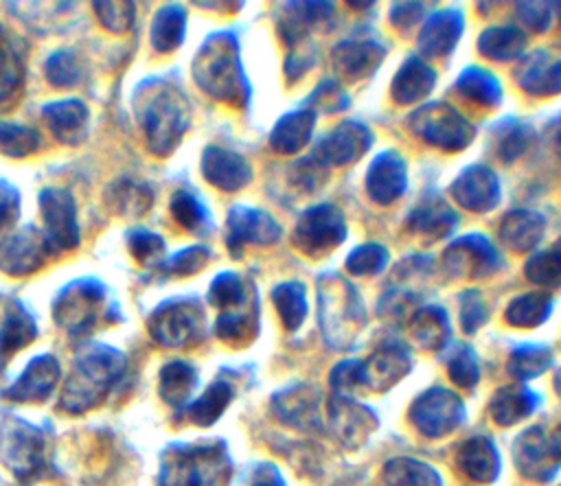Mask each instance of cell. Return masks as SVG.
I'll list each match as a JSON object with an SVG mask.
<instances>
[{"label":"cell","mask_w":561,"mask_h":486,"mask_svg":"<svg viewBox=\"0 0 561 486\" xmlns=\"http://www.w3.org/2000/svg\"><path fill=\"white\" fill-rule=\"evenodd\" d=\"M123 372L125 355L121 350L107 344H85L75 355L72 370L59 396V407L68 414H83L101 405Z\"/></svg>","instance_id":"1"},{"label":"cell","mask_w":561,"mask_h":486,"mask_svg":"<svg viewBox=\"0 0 561 486\" xmlns=\"http://www.w3.org/2000/svg\"><path fill=\"white\" fill-rule=\"evenodd\" d=\"M134 107L149 151L169 155L191 120L186 96L173 83L147 81L138 88Z\"/></svg>","instance_id":"2"},{"label":"cell","mask_w":561,"mask_h":486,"mask_svg":"<svg viewBox=\"0 0 561 486\" xmlns=\"http://www.w3.org/2000/svg\"><path fill=\"white\" fill-rule=\"evenodd\" d=\"M232 473L221 440L169 444L160 455L158 486H228Z\"/></svg>","instance_id":"3"},{"label":"cell","mask_w":561,"mask_h":486,"mask_svg":"<svg viewBox=\"0 0 561 486\" xmlns=\"http://www.w3.org/2000/svg\"><path fill=\"white\" fill-rule=\"evenodd\" d=\"M193 77L215 99L230 103H243L248 99L237 42L230 33H215L206 39L193 61Z\"/></svg>","instance_id":"4"},{"label":"cell","mask_w":561,"mask_h":486,"mask_svg":"<svg viewBox=\"0 0 561 486\" xmlns=\"http://www.w3.org/2000/svg\"><path fill=\"white\" fill-rule=\"evenodd\" d=\"M0 464L22 484L39 479L46 468V436L33 423L7 414L0 420Z\"/></svg>","instance_id":"5"},{"label":"cell","mask_w":561,"mask_h":486,"mask_svg":"<svg viewBox=\"0 0 561 486\" xmlns=\"http://www.w3.org/2000/svg\"><path fill=\"white\" fill-rule=\"evenodd\" d=\"M322 333L331 346H348L364 324V311L357 293L337 276H329L320 287Z\"/></svg>","instance_id":"6"},{"label":"cell","mask_w":561,"mask_h":486,"mask_svg":"<svg viewBox=\"0 0 561 486\" xmlns=\"http://www.w3.org/2000/svg\"><path fill=\"white\" fill-rule=\"evenodd\" d=\"M105 313V287L96 280H77L68 285L53 304V315L68 335L79 337L96 326Z\"/></svg>","instance_id":"7"},{"label":"cell","mask_w":561,"mask_h":486,"mask_svg":"<svg viewBox=\"0 0 561 486\" xmlns=\"http://www.w3.org/2000/svg\"><path fill=\"white\" fill-rule=\"evenodd\" d=\"M39 212L44 219V239L53 254L68 252L79 245L77 206L70 190L48 186L39 193Z\"/></svg>","instance_id":"8"},{"label":"cell","mask_w":561,"mask_h":486,"mask_svg":"<svg viewBox=\"0 0 561 486\" xmlns=\"http://www.w3.org/2000/svg\"><path fill=\"white\" fill-rule=\"evenodd\" d=\"M465 420L462 401L447 387H430L410 405V423L427 438H440Z\"/></svg>","instance_id":"9"},{"label":"cell","mask_w":561,"mask_h":486,"mask_svg":"<svg viewBox=\"0 0 561 486\" xmlns=\"http://www.w3.org/2000/svg\"><path fill=\"white\" fill-rule=\"evenodd\" d=\"M202 324L204 313L195 300H171L151 313L147 328L160 346L180 348L197 337Z\"/></svg>","instance_id":"10"},{"label":"cell","mask_w":561,"mask_h":486,"mask_svg":"<svg viewBox=\"0 0 561 486\" xmlns=\"http://www.w3.org/2000/svg\"><path fill=\"white\" fill-rule=\"evenodd\" d=\"M410 125L425 142L440 149L456 151L471 140L469 123L445 103H432L414 112Z\"/></svg>","instance_id":"11"},{"label":"cell","mask_w":561,"mask_h":486,"mask_svg":"<svg viewBox=\"0 0 561 486\" xmlns=\"http://www.w3.org/2000/svg\"><path fill=\"white\" fill-rule=\"evenodd\" d=\"M50 254L44 234L37 228L26 225L20 232L0 239V271L9 276H28L37 271Z\"/></svg>","instance_id":"12"},{"label":"cell","mask_w":561,"mask_h":486,"mask_svg":"<svg viewBox=\"0 0 561 486\" xmlns=\"http://www.w3.org/2000/svg\"><path fill=\"white\" fill-rule=\"evenodd\" d=\"M513 458L519 473L533 482H548L559 471V455L550 436L541 427H528L513 444Z\"/></svg>","instance_id":"13"},{"label":"cell","mask_w":561,"mask_h":486,"mask_svg":"<svg viewBox=\"0 0 561 486\" xmlns=\"http://www.w3.org/2000/svg\"><path fill=\"white\" fill-rule=\"evenodd\" d=\"M296 243L309 254H320L344 241V217L331 204L309 208L296 225Z\"/></svg>","instance_id":"14"},{"label":"cell","mask_w":561,"mask_h":486,"mask_svg":"<svg viewBox=\"0 0 561 486\" xmlns=\"http://www.w3.org/2000/svg\"><path fill=\"white\" fill-rule=\"evenodd\" d=\"M59 377L61 368L53 355L33 357L13 385L4 390V398L13 403H42L55 390Z\"/></svg>","instance_id":"15"},{"label":"cell","mask_w":561,"mask_h":486,"mask_svg":"<svg viewBox=\"0 0 561 486\" xmlns=\"http://www.w3.org/2000/svg\"><path fill=\"white\" fill-rule=\"evenodd\" d=\"M327 425L333 436L346 447H357L377 427L375 414L346 396H335L327 403Z\"/></svg>","instance_id":"16"},{"label":"cell","mask_w":561,"mask_h":486,"mask_svg":"<svg viewBox=\"0 0 561 486\" xmlns=\"http://www.w3.org/2000/svg\"><path fill=\"white\" fill-rule=\"evenodd\" d=\"M272 407L274 414L289 427L305 431L322 427V396L309 385H294L278 392Z\"/></svg>","instance_id":"17"},{"label":"cell","mask_w":561,"mask_h":486,"mask_svg":"<svg viewBox=\"0 0 561 486\" xmlns=\"http://www.w3.org/2000/svg\"><path fill=\"white\" fill-rule=\"evenodd\" d=\"M410 366L412 361L403 346H381L366 361H359V385L383 392L392 387L410 370Z\"/></svg>","instance_id":"18"},{"label":"cell","mask_w":561,"mask_h":486,"mask_svg":"<svg viewBox=\"0 0 561 486\" xmlns=\"http://www.w3.org/2000/svg\"><path fill=\"white\" fill-rule=\"evenodd\" d=\"M280 234L278 223L254 208H245V206H234L228 215V245L232 252H239L245 243H256V245H265L276 241V236Z\"/></svg>","instance_id":"19"},{"label":"cell","mask_w":561,"mask_h":486,"mask_svg":"<svg viewBox=\"0 0 561 486\" xmlns=\"http://www.w3.org/2000/svg\"><path fill=\"white\" fill-rule=\"evenodd\" d=\"M370 144V134L359 123H342L335 127L329 136L322 138L318 144V151L313 158L320 160V164H346L359 158Z\"/></svg>","instance_id":"20"},{"label":"cell","mask_w":561,"mask_h":486,"mask_svg":"<svg viewBox=\"0 0 561 486\" xmlns=\"http://www.w3.org/2000/svg\"><path fill=\"white\" fill-rule=\"evenodd\" d=\"M451 195L460 206L473 212H484L497 204L500 184L493 171H489L486 166H471L462 171L460 177L454 182Z\"/></svg>","instance_id":"21"},{"label":"cell","mask_w":561,"mask_h":486,"mask_svg":"<svg viewBox=\"0 0 561 486\" xmlns=\"http://www.w3.org/2000/svg\"><path fill=\"white\" fill-rule=\"evenodd\" d=\"M456 466L467 479L491 484L500 475V453L489 438L473 436L458 447Z\"/></svg>","instance_id":"22"},{"label":"cell","mask_w":561,"mask_h":486,"mask_svg":"<svg viewBox=\"0 0 561 486\" xmlns=\"http://www.w3.org/2000/svg\"><path fill=\"white\" fill-rule=\"evenodd\" d=\"M445 265L458 276H480L497 265V256L486 239L469 234L449 245L445 252Z\"/></svg>","instance_id":"23"},{"label":"cell","mask_w":561,"mask_h":486,"mask_svg":"<svg viewBox=\"0 0 561 486\" xmlns=\"http://www.w3.org/2000/svg\"><path fill=\"white\" fill-rule=\"evenodd\" d=\"M202 175L221 190H237L252 177L248 162L228 149L208 147L202 155Z\"/></svg>","instance_id":"24"},{"label":"cell","mask_w":561,"mask_h":486,"mask_svg":"<svg viewBox=\"0 0 561 486\" xmlns=\"http://www.w3.org/2000/svg\"><path fill=\"white\" fill-rule=\"evenodd\" d=\"M44 120L61 144H77L85 136L88 107L79 99L53 101L42 107Z\"/></svg>","instance_id":"25"},{"label":"cell","mask_w":561,"mask_h":486,"mask_svg":"<svg viewBox=\"0 0 561 486\" xmlns=\"http://www.w3.org/2000/svg\"><path fill=\"white\" fill-rule=\"evenodd\" d=\"M368 193L379 204H390L405 188V164L394 151L379 153L366 175Z\"/></svg>","instance_id":"26"},{"label":"cell","mask_w":561,"mask_h":486,"mask_svg":"<svg viewBox=\"0 0 561 486\" xmlns=\"http://www.w3.org/2000/svg\"><path fill=\"white\" fill-rule=\"evenodd\" d=\"M537 403H539V396L533 390L524 385H506L493 394L489 403V412L497 425L511 427L522 418L530 416L537 409Z\"/></svg>","instance_id":"27"},{"label":"cell","mask_w":561,"mask_h":486,"mask_svg":"<svg viewBox=\"0 0 561 486\" xmlns=\"http://www.w3.org/2000/svg\"><path fill=\"white\" fill-rule=\"evenodd\" d=\"M517 79L530 94H554L561 90V59L539 50L519 66Z\"/></svg>","instance_id":"28"},{"label":"cell","mask_w":561,"mask_h":486,"mask_svg":"<svg viewBox=\"0 0 561 486\" xmlns=\"http://www.w3.org/2000/svg\"><path fill=\"white\" fill-rule=\"evenodd\" d=\"M462 31V15L460 11L447 9L434 13L421 31L419 44L425 55H445L454 48L458 35Z\"/></svg>","instance_id":"29"},{"label":"cell","mask_w":561,"mask_h":486,"mask_svg":"<svg viewBox=\"0 0 561 486\" xmlns=\"http://www.w3.org/2000/svg\"><path fill=\"white\" fill-rule=\"evenodd\" d=\"M37 337V326L22 304H9L0 324V361H7L20 348Z\"/></svg>","instance_id":"30"},{"label":"cell","mask_w":561,"mask_h":486,"mask_svg":"<svg viewBox=\"0 0 561 486\" xmlns=\"http://www.w3.org/2000/svg\"><path fill=\"white\" fill-rule=\"evenodd\" d=\"M151 199H153L151 188L134 180L112 182L105 190V204L110 206V210L127 219L142 217L149 210Z\"/></svg>","instance_id":"31"},{"label":"cell","mask_w":561,"mask_h":486,"mask_svg":"<svg viewBox=\"0 0 561 486\" xmlns=\"http://www.w3.org/2000/svg\"><path fill=\"white\" fill-rule=\"evenodd\" d=\"M24 81V46L15 35L0 28V103L15 96Z\"/></svg>","instance_id":"32"},{"label":"cell","mask_w":561,"mask_h":486,"mask_svg":"<svg viewBox=\"0 0 561 486\" xmlns=\"http://www.w3.org/2000/svg\"><path fill=\"white\" fill-rule=\"evenodd\" d=\"M197 385V372L191 363L173 359L160 370L158 394L171 407H182Z\"/></svg>","instance_id":"33"},{"label":"cell","mask_w":561,"mask_h":486,"mask_svg":"<svg viewBox=\"0 0 561 486\" xmlns=\"http://www.w3.org/2000/svg\"><path fill=\"white\" fill-rule=\"evenodd\" d=\"M386 486H443L438 471L414 458L388 460L381 468Z\"/></svg>","instance_id":"34"},{"label":"cell","mask_w":561,"mask_h":486,"mask_svg":"<svg viewBox=\"0 0 561 486\" xmlns=\"http://www.w3.org/2000/svg\"><path fill=\"white\" fill-rule=\"evenodd\" d=\"M541 232H543V221L539 215L530 210H515L506 215L500 225L502 241L517 252L530 250L541 239Z\"/></svg>","instance_id":"35"},{"label":"cell","mask_w":561,"mask_h":486,"mask_svg":"<svg viewBox=\"0 0 561 486\" xmlns=\"http://www.w3.org/2000/svg\"><path fill=\"white\" fill-rule=\"evenodd\" d=\"M186 24V11L180 4L162 7L151 22V46L158 53H171L182 44Z\"/></svg>","instance_id":"36"},{"label":"cell","mask_w":561,"mask_h":486,"mask_svg":"<svg viewBox=\"0 0 561 486\" xmlns=\"http://www.w3.org/2000/svg\"><path fill=\"white\" fill-rule=\"evenodd\" d=\"M434 88V70L419 59H408L392 81V94L399 103L423 99Z\"/></svg>","instance_id":"37"},{"label":"cell","mask_w":561,"mask_h":486,"mask_svg":"<svg viewBox=\"0 0 561 486\" xmlns=\"http://www.w3.org/2000/svg\"><path fill=\"white\" fill-rule=\"evenodd\" d=\"M232 385L228 381H221L217 379L215 383H210L206 387V392L193 401L188 407H186V416L193 425H199V427H208L213 425L221 414L224 409L230 405L232 401Z\"/></svg>","instance_id":"38"},{"label":"cell","mask_w":561,"mask_h":486,"mask_svg":"<svg viewBox=\"0 0 561 486\" xmlns=\"http://www.w3.org/2000/svg\"><path fill=\"white\" fill-rule=\"evenodd\" d=\"M311 129H313L311 112H291L278 120V125L274 127V131L270 136V142L276 151L291 153V151L302 149L309 142Z\"/></svg>","instance_id":"39"},{"label":"cell","mask_w":561,"mask_h":486,"mask_svg":"<svg viewBox=\"0 0 561 486\" xmlns=\"http://www.w3.org/2000/svg\"><path fill=\"white\" fill-rule=\"evenodd\" d=\"M381 55L383 50L375 42H344L335 48V66L340 72L357 79L370 72L379 63Z\"/></svg>","instance_id":"40"},{"label":"cell","mask_w":561,"mask_h":486,"mask_svg":"<svg viewBox=\"0 0 561 486\" xmlns=\"http://www.w3.org/2000/svg\"><path fill=\"white\" fill-rule=\"evenodd\" d=\"M410 225H412V230H416L425 236L440 239L443 234H449V230L456 225V215L451 212V208L443 199L434 197V199L421 204L412 212Z\"/></svg>","instance_id":"41"},{"label":"cell","mask_w":561,"mask_h":486,"mask_svg":"<svg viewBox=\"0 0 561 486\" xmlns=\"http://www.w3.org/2000/svg\"><path fill=\"white\" fill-rule=\"evenodd\" d=\"M526 37L517 26H495L480 35V53L491 59H515L524 50Z\"/></svg>","instance_id":"42"},{"label":"cell","mask_w":561,"mask_h":486,"mask_svg":"<svg viewBox=\"0 0 561 486\" xmlns=\"http://www.w3.org/2000/svg\"><path fill=\"white\" fill-rule=\"evenodd\" d=\"M456 90L465 99L476 101L480 105H495L500 101V94H502V88L495 81V77L489 74L482 68H467L460 74V79L456 83Z\"/></svg>","instance_id":"43"},{"label":"cell","mask_w":561,"mask_h":486,"mask_svg":"<svg viewBox=\"0 0 561 486\" xmlns=\"http://www.w3.org/2000/svg\"><path fill=\"white\" fill-rule=\"evenodd\" d=\"M552 363V350L543 344H526L513 350L508 359V372L517 379H533L548 370Z\"/></svg>","instance_id":"44"},{"label":"cell","mask_w":561,"mask_h":486,"mask_svg":"<svg viewBox=\"0 0 561 486\" xmlns=\"http://www.w3.org/2000/svg\"><path fill=\"white\" fill-rule=\"evenodd\" d=\"M412 333L416 342L425 348H438L449 337V322L445 311L436 306H427L419 311L412 320Z\"/></svg>","instance_id":"45"},{"label":"cell","mask_w":561,"mask_h":486,"mask_svg":"<svg viewBox=\"0 0 561 486\" xmlns=\"http://www.w3.org/2000/svg\"><path fill=\"white\" fill-rule=\"evenodd\" d=\"M42 144V138L35 129L20 125V123H7L0 120V153L9 158H26L35 153Z\"/></svg>","instance_id":"46"},{"label":"cell","mask_w":561,"mask_h":486,"mask_svg":"<svg viewBox=\"0 0 561 486\" xmlns=\"http://www.w3.org/2000/svg\"><path fill=\"white\" fill-rule=\"evenodd\" d=\"M272 300L285 322L287 328H298L300 322L307 315V298H305V289L298 282H283L274 289Z\"/></svg>","instance_id":"47"},{"label":"cell","mask_w":561,"mask_h":486,"mask_svg":"<svg viewBox=\"0 0 561 486\" xmlns=\"http://www.w3.org/2000/svg\"><path fill=\"white\" fill-rule=\"evenodd\" d=\"M552 309V300L543 293H526L511 302L506 320L515 326H539Z\"/></svg>","instance_id":"48"},{"label":"cell","mask_w":561,"mask_h":486,"mask_svg":"<svg viewBox=\"0 0 561 486\" xmlns=\"http://www.w3.org/2000/svg\"><path fill=\"white\" fill-rule=\"evenodd\" d=\"M208 300H210V304L221 309V313L243 306V302H245L243 280L232 271L219 274L208 289Z\"/></svg>","instance_id":"49"},{"label":"cell","mask_w":561,"mask_h":486,"mask_svg":"<svg viewBox=\"0 0 561 486\" xmlns=\"http://www.w3.org/2000/svg\"><path fill=\"white\" fill-rule=\"evenodd\" d=\"M169 208H171L173 219H175L184 230L197 232V230H202V228L208 225L206 208H204L202 201H199L195 195H191L188 190H178V193H173Z\"/></svg>","instance_id":"50"},{"label":"cell","mask_w":561,"mask_h":486,"mask_svg":"<svg viewBox=\"0 0 561 486\" xmlns=\"http://www.w3.org/2000/svg\"><path fill=\"white\" fill-rule=\"evenodd\" d=\"M44 72H46L48 83L55 88H72L81 81V74H83L81 63L75 57V53L66 50V48L57 50L48 57Z\"/></svg>","instance_id":"51"},{"label":"cell","mask_w":561,"mask_h":486,"mask_svg":"<svg viewBox=\"0 0 561 486\" xmlns=\"http://www.w3.org/2000/svg\"><path fill=\"white\" fill-rule=\"evenodd\" d=\"M447 372L460 387H473L480 379V368L469 346H456L447 357Z\"/></svg>","instance_id":"52"},{"label":"cell","mask_w":561,"mask_h":486,"mask_svg":"<svg viewBox=\"0 0 561 486\" xmlns=\"http://www.w3.org/2000/svg\"><path fill=\"white\" fill-rule=\"evenodd\" d=\"M526 276L535 285H561V247L535 254L526 265Z\"/></svg>","instance_id":"53"},{"label":"cell","mask_w":561,"mask_h":486,"mask_svg":"<svg viewBox=\"0 0 561 486\" xmlns=\"http://www.w3.org/2000/svg\"><path fill=\"white\" fill-rule=\"evenodd\" d=\"M127 247L131 252V256L140 263V265H153V263H160L162 254H164V241L149 232V230H131L127 234Z\"/></svg>","instance_id":"54"},{"label":"cell","mask_w":561,"mask_h":486,"mask_svg":"<svg viewBox=\"0 0 561 486\" xmlns=\"http://www.w3.org/2000/svg\"><path fill=\"white\" fill-rule=\"evenodd\" d=\"M101 24L112 33H125L134 24L131 2H94L92 4Z\"/></svg>","instance_id":"55"},{"label":"cell","mask_w":561,"mask_h":486,"mask_svg":"<svg viewBox=\"0 0 561 486\" xmlns=\"http://www.w3.org/2000/svg\"><path fill=\"white\" fill-rule=\"evenodd\" d=\"M208 258H210V252L206 247L193 245V247L178 252L169 261H164L162 269H164V274H171V276H188V274H195L197 269H202L208 263Z\"/></svg>","instance_id":"56"},{"label":"cell","mask_w":561,"mask_h":486,"mask_svg":"<svg viewBox=\"0 0 561 486\" xmlns=\"http://www.w3.org/2000/svg\"><path fill=\"white\" fill-rule=\"evenodd\" d=\"M386 261H388V254L381 245L366 243V245L351 252V256L346 261V267L353 274H375L386 265Z\"/></svg>","instance_id":"57"},{"label":"cell","mask_w":561,"mask_h":486,"mask_svg":"<svg viewBox=\"0 0 561 486\" xmlns=\"http://www.w3.org/2000/svg\"><path fill=\"white\" fill-rule=\"evenodd\" d=\"M460 320H462V328L467 333H473L484 320H486V309H484V302H482V296L478 291H467L462 293V313H460Z\"/></svg>","instance_id":"58"},{"label":"cell","mask_w":561,"mask_h":486,"mask_svg":"<svg viewBox=\"0 0 561 486\" xmlns=\"http://www.w3.org/2000/svg\"><path fill=\"white\" fill-rule=\"evenodd\" d=\"M20 217V193L9 184L0 182V234L15 223Z\"/></svg>","instance_id":"59"},{"label":"cell","mask_w":561,"mask_h":486,"mask_svg":"<svg viewBox=\"0 0 561 486\" xmlns=\"http://www.w3.org/2000/svg\"><path fill=\"white\" fill-rule=\"evenodd\" d=\"M526 127L519 123H513L511 129H504L500 142H497V155H502L504 160H511L513 155L522 153L526 147Z\"/></svg>","instance_id":"60"},{"label":"cell","mask_w":561,"mask_h":486,"mask_svg":"<svg viewBox=\"0 0 561 486\" xmlns=\"http://www.w3.org/2000/svg\"><path fill=\"white\" fill-rule=\"evenodd\" d=\"M241 486H285V482L276 466L267 462H259L245 473Z\"/></svg>","instance_id":"61"},{"label":"cell","mask_w":561,"mask_h":486,"mask_svg":"<svg viewBox=\"0 0 561 486\" xmlns=\"http://www.w3.org/2000/svg\"><path fill=\"white\" fill-rule=\"evenodd\" d=\"M522 20L533 28H543L548 24V9H541V4H524Z\"/></svg>","instance_id":"62"},{"label":"cell","mask_w":561,"mask_h":486,"mask_svg":"<svg viewBox=\"0 0 561 486\" xmlns=\"http://www.w3.org/2000/svg\"><path fill=\"white\" fill-rule=\"evenodd\" d=\"M550 140H552V144H554V151L561 155V120L552 127V131H550Z\"/></svg>","instance_id":"63"},{"label":"cell","mask_w":561,"mask_h":486,"mask_svg":"<svg viewBox=\"0 0 561 486\" xmlns=\"http://www.w3.org/2000/svg\"><path fill=\"white\" fill-rule=\"evenodd\" d=\"M554 390L559 392V396H561V370L557 372V377H554Z\"/></svg>","instance_id":"64"}]
</instances>
